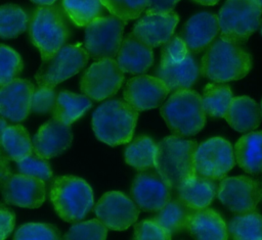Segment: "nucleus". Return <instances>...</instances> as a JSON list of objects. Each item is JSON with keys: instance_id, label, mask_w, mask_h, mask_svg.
<instances>
[{"instance_id": "obj_1", "label": "nucleus", "mask_w": 262, "mask_h": 240, "mask_svg": "<svg viewBox=\"0 0 262 240\" xmlns=\"http://www.w3.org/2000/svg\"><path fill=\"white\" fill-rule=\"evenodd\" d=\"M252 68V57L238 44L219 38L206 49L201 60V75L216 83L245 78Z\"/></svg>"}, {"instance_id": "obj_2", "label": "nucleus", "mask_w": 262, "mask_h": 240, "mask_svg": "<svg viewBox=\"0 0 262 240\" xmlns=\"http://www.w3.org/2000/svg\"><path fill=\"white\" fill-rule=\"evenodd\" d=\"M198 144L193 140L168 136L158 143L155 167L170 188H178L196 175L194 155Z\"/></svg>"}, {"instance_id": "obj_3", "label": "nucleus", "mask_w": 262, "mask_h": 240, "mask_svg": "<svg viewBox=\"0 0 262 240\" xmlns=\"http://www.w3.org/2000/svg\"><path fill=\"white\" fill-rule=\"evenodd\" d=\"M138 110L121 99H111L100 104L92 114V129L98 140L118 146L131 141Z\"/></svg>"}, {"instance_id": "obj_4", "label": "nucleus", "mask_w": 262, "mask_h": 240, "mask_svg": "<svg viewBox=\"0 0 262 240\" xmlns=\"http://www.w3.org/2000/svg\"><path fill=\"white\" fill-rule=\"evenodd\" d=\"M64 11L57 5H39L32 14L29 33L42 60L51 58L66 43L70 29Z\"/></svg>"}, {"instance_id": "obj_5", "label": "nucleus", "mask_w": 262, "mask_h": 240, "mask_svg": "<svg viewBox=\"0 0 262 240\" xmlns=\"http://www.w3.org/2000/svg\"><path fill=\"white\" fill-rule=\"evenodd\" d=\"M168 128L177 136H192L206 124L202 96L190 89L172 93L160 109Z\"/></svg>"}, {"instance_id": "obj_6", "label": "nucleus", "mask_w": 262, "mask_h": 240, "mask_svg": "<svg viewBox=\"0 0 262 240\" xmlns=\"http://www.w3.org/2000/svg\"><path fill=\"white\" fill-rule=\"evenodd\" d=\"M50 200L59 218L77 222L93 207V191L86 181L75 176L57 177L50 189Z\"/></svg>"}, {"instance_id": "obj_7", "label": "nucleus", "mask_w": 262, "mask_h": 240, "mask_svg": "<svg viewBox=\"0 0 262 240\" xmlns=\"http://www.w3.org/2000/svg\"><path fill=\"white\" fill-rule=\"evenodd\" d=\"M262 6L255 0H226L219 10L220 38L245 43L261 23Z\"/></svg>"}, {"instance_id": "obj_8", "label": "nucleus", "mask_w": 262, "mask_h": 240, "mask_svg": "<svg viewBox=\"0 0 262 240\" xmlns=\"http://www.w3.org/2000/svg\"><path fill=\"white\" fill-rule=\"evenodd\" d=\"M127 21L116 15L99 16L85 29V48L96 60L114 58L121 47Z\"/></svg>"}, {"instance_id": "obj_9", "label": "nucleus", "mask_w": 262, "mask_h": 240, "mask_svg": "<svg viewBox=\"0 0 262 240\" xmlns=\"http://www.w3.org/2000/svg\"><path fill=\"white\" fill-rule=\"evenodd\" d=\"M88 59L89 53L82 44L63 45L51 58L43 61L35 75L36 82L39 86L55 87L78 74Z\"/></svg>"}, {"instance_id": "obj_10", "label": "nucleus", "mask_w": 262, "mask_h": 240, "mask_svg": "<svg viewBox=\"0 0 262 240\" xmlns=\"http://www.w3.org/2000/svg\"><path fill=\"white\" fill-rule=\"evenodd\" d=\"M124 71L114 58H103L92 63L83 74L80 89L95 101L113 96L121 88Z\"/></svg>"}, {"instance_id": "obj_11", "label": "nucleus", "mask_w": 262, "mask_h": 240, "mask_svg": "<svg viewBox=\"0 0 262 240\" xmlns=\"http://www.w3.org/2000/svg\"><path fill=\"white\" fill-rule=\"evenodd\" d=\"M235 161L231 144L221 137H213L201 143L194 155L196 174L213 180L224 179Z\"/></svg>"}, {"instance_id": "obj_12", "label": "nucleus", "mask_w": 262, "mask_h": 240, "mask_svg": "<svg viewBox=\"0 0 262 240\" xmlns=\"http://www.w3.org/2000/svg\"><path fill=\"white\" fill-rule=\"evenodd\" d=\"M218 199L234 213L255 210L261 200V187L248 176L224 178L218 186Z\"/></svg>"}, {"instance_id": "obj_13", "label": "nucleus", "mask_w": 262, "mask_h": 240, "mask_svg": "<svg viewBox=\"0 0 262 240\" xmlns=\"http://www.w3.org/2000/svg\"><path fill=\"white\" fill-rule=\"evenodd\" d=\"M94 212L108 229L123 231L134 224L138 218V205L120 191L103 194L94 206Z\"/></svg>"}, {"instance_id": "obj_14", "label": "nucleus", "mask_w": 262, "mask_h": 240, "mask_svg": "<svg viewBox=\"0 0 262 240\" xmlns=\"http://www.w3.org/2000/svg\"><path fill=\"white\" fill-rule=\"evenodd\" d=\"M6 203L27 208H38L45 200V181L37 177L16 174L2 183Z\"/></svg>"}, {"instance_id": "obj_15", "label": "nucleus", "mask_w": 262, "mask_h": 240, "mask_svg": "<svg viewBox=\"0 0 262 240\" xmlns=\"http://www.w3.org/2000/svg\"><path fill=\"white\" fill-rule=\"evenodd\" d=\"M166 84L159 78L140 75L131 78L124 90V100L138 111L160 106L169 93Z\"/></svg>"}, {"instance_id": "obj_16", "label": "nucleus", "mask_w": 262, "mask_h": 240, "mask_svg": "<svg viewBox=\"0 0 262 240\" xmlns=\"http://www.w3.org/2000/svg\"><path fill=\"white\" fill-rule=\"evenodd\" d=\"M170 189L158 172H142L132 183L131 195L142 210L157 211L170 201Z\"/></svg>"}, {"instance_id": "obj_17", "label": "nucleus", "mask_w": 262, "mask_h": 240, "mask_svg": "<svg viewBox=\"0 0 262 240\" xmlns=\"http://www.w3.org/2000/svg\"><path fill=\"white\" fill-rule=\"evenodd\" d=\"M35 86L28 80L17 79L10 81L0 89V112L5 118L19 123L32 110V96Z\"/></svg>"}, {"instance_id": "obj_18", "label": "nucleus", "mask_w": 262, "mask_h": 240, "mask_svg": "<svg viewBox=\"0 0 262 240\" xmlns=\"http://www.w3.org/2000/svg\"><path fill=\"white\" fill-rule=\"evenodd\" d=\"M73 139L70 125H66L54 117L44 123L33 139L35 154L45 159L52 158L66 151Z\"/></svg>"}, {"instance_id": "obj_19", "label": "nucleus", "mask_w": 262, "mask_h": 240, "mask_svg": "<svg viewBox=\"0 0 262 240\" xmlns=\"http://www.w3.org/2000/svg\"><path fill=\"white\" fill-rule=\"evenodd\" d=\"M178 20V14L174 11L167 13H145L135 23L132 33L147 46L151 48L158 47L164 45L171 39Z\"/></svg>"}, {"instance_id": "obj_20", "label": "nucleus", "mask_w": 262, "mask_h": 240, "mask_svg": "<svg viewBox=\"0 0 262 240\" xmlns=\"http://www.w3.org/2000/svg\"><path fill=\"white\" fill-rule=\"evenodd\" d=\"M220 30L218 15L203 11L192 15L183 26L181 38L192 53L208 48Z\"/></svg>"}, {"instance_id": "obj_21", "label": "nucleus", "mask_w": 262, "mask_h": 240, "mask_svg": "<svg viewBox=\"0 0 262 240\" xmlns=\"http://www.w3.org/2000/svg\"><path fill=\"white\" fill-rule=\"evenodd\" d=\"M117 61L124 73L142 74L154 62L152 49L130 33L122 41Z\"/></svg>"}, {"instance_id": "obj_22", "label": "nucleus", "mask_w": 262, "mask_h": 240, "mask_svg": "<svg viewBox=\"0 0 262 240\" xmlns=\"http://www.w3.org/2000/svg\"><path fill=\"white\" fill-rule=\"evenodd\" d=\"M200 74V65L190 52L181 62H160L156 70V76L166 84L170 92L190 89L199 79Z\"/></svg>"}, {"instance_id": "obj_23", "label": "nucleus", "mask_w": 262, "mask_h": 240, "mask_svg": "<svg viewBox=\"0 0 262 240\" xmlns=\"http://www.w3.org/2000/svg\"><path fill=\"white\" fill-rule=\"evenodd\" d=\"M187 230L192 237L202 240H225L229 237L227 224L222 217L207 207L192 212Z\"/></svg>"}, {"instance_id": "obj_24", "label": "nucleus", "mask_w": 262, "mask_h": 240, "mask_svg": "<svg viewBox=\"0 0 262 240\" xmlns=\"http://www.w3.org/2000/svg\"><path fill=\"white\" fill-rule=\"evenodd\" d=\"M217 193L215 180L198 174L185 180L177 188L178 198L194 210L208 207Z\"/></svg>"}, {"instance_id": "obj_25", "label": "nucleus", "mask_w": 262, "mask_h": 240, "mask_svg": "<svg viewBox=\"0 0 262 240\" xmlns=\"http://www.w3.org/2000/svg\"><path fill=\"white\" fill-rule=\"evenodd\" d=\"M224 118L237 132H251L259 127L261 112L256 101L249 96L233 97Z\"/></svg>"}, {"instance_id": "obj_26", "label": "nucleus", "mask_w": 262, "mask_h": 240, "mask_svg": "<svg viewBox=\"0 0 262 240\" xmlns=\"http://www.w3.org/2000/svg\"><path fill=\"white\" fill-rule=\"evenodd\" d=\"M237 164L248 174L262 173V131L248 132L234 145Z\"/></svg>"}, {"instance_id": "obj_27", "label": "nucleus", "mask_w": 262, "mask_h": 240, "mask_svg": "<svg viewBox=\"0 0 262 240\" xmlns=\"http://www.w3.org/2000/svg\"><path fill=\"white\" fill-rule=\"evenodd\" d=\"M92 102L86 95L75 94L71 91H60L57 94L53 117L66 125H71L81 117L90 107Z\"/></svg>"}, {"instance_id": "obj_28", "label": "nucleus", "mask_w": 262, "mask_h": 240, "mask_svg": "<svg viewBox=\"0 0 262 240\" xmlns=\"http://www.w3.org/2000/svg\"><path fill=\"white\" fill-rule=\"evenodd\" d=\"M194 209L186 205L182 200L170 199L152 218L158 222L170 235L187 230L188 222Z\"/></svg>"}, {"instance_id": "obj_29", "label": "nucleus", "mask_w": 262, "mask_h": 240, "mask_svg": "<svg viewBox=\"0 0 262 240\" xmlns=\"http://www.w3.org/2000/svg\"><path fill=\"white\" fill-rule=\"evenodd\" d=\"M2 150L13 161H19L32 154L33 143L29 133L21 125L8 126L1 132Z\"/></svg>"}, {"instance_id": "obj_30", "label": "nucleus", "mask_w": 262, "mask_h": 240, "mask_svg": "<svg viewBox=\"0 0 262 240\" xmlns=\"http://www.w3.org/2000/svg\"><path fill=\"white\" fill-rule=\"evenodd\" d=\"M158 144L147 136H141L132 141L125 150L126 162L138 171L155 166Z\"/></svg>"}, {"instance_id": "obj_31", "label": "nucleus", "mask_w": 262, "mask_h": 240, "mask_svg": "<svg viewBox=\"0 0 262 240\" xmlns=\"http://www.w3.org/2000/svg\"><path fill=\"white\" fill-rule=\"evenodd\" d=\"M202 98L206 114L213 117H224L233 97L228 85L215 82L205 86Z\"/></svg>"}, {"instance_id": "obj_32", "label": "nucleus", "mask_w": 262, "mask_h": 240, "mask_svg": "<svg viewBox=\"0 0 262 240\" xmlns=\"http://www.w3.org/2000/svg\"><path fill=\"white\" fill-rule=\"evenodd\" d=\"M62 10L77 27H86L101 16L104 5L101 0H61Z\"/></svg>"}, {"instance_id": "obj_33", "label": "nucleus", "mask_w": 262, "mask_h": 240, "mask_svg": "<svg viewBox=\"0 0 262 240\" xmlns=\"http://www.w3.org/2000/svg\"><path fill=\"white\" fill-rule=\"evenodd\" d=\"M228 236L237 240L262 239V214L252 210L237 213L227 225Z\"/></svg>"}, {"instance_id": "obj_34", "label": "nucleus", "mask_w": 262, "mask_h": 240, "mask_svg": "<svg viewBox=\"0 0 262 240\" xmlns=\"http://www.w3.org/2000/svg\"><path fill=\"white\" fill-rule=\"evenodd\" d=\"M26 11L15 4H4L0 8V36L2 39L15 38L28 27Z\"/></svg>"}, {"instance_id": "obj_35", "label": "nucleus", "mask_w": 262, "mask_h": 240, "mask_svg": "<svg viewBox=\"0 0 262 240\" xmlns=\"http://www.w3.org/2000/svg\"><path fill=\"white\" fill-rule=\"evenodd\" d=\"M107 229L108 228L99 219H93L74 224L64 234L63 238L68 240H103L107 236Z\"/></svg>"}, {"instance_id": "obj_36", "label": "nucleus", "mask_w": 262, "mask_h": 240, "mask_svg": "<svg viewBox=\"0 0 262 240\" xmlns=\"http://www.w3.org/2000/svg\"><path fill=\"white\" fill-rule=\"evenodd\" d=\"M20 55L12 48L0 45V85L4 86L14 80L23 70Z\"/></svg>"}, {"instance_id": "obj_37", "label": "nucleus", "mask_w": 262, "mask_h": 240, "mask_svg": "<svg viewBox=\"0 0 262 240\" xmlns=\"http://www.w3.org/2000/svg\"><path fill=\"white\" fill-rule=\"evenodd\" d=\"M101 2L113 15L128 21L139 17L146 9L148 0H101Z\"/></svg>"}, {"instance_id": "obj_38", "label": "nucleus", "mask_w": 262, "mask_h": 240, "mask_svg": "<svg viewBox=\"0 0 262 240\" xmlns=\"http://www.w3.org/2000/svg\"><path fill=\"white\" fill-rule=\"evenodd\" d=\"M59 238L58 231L51 225L43 223H28L14 232L13 239H48Z\"/></svg>"}, {"instance_id": "obj_39", "label": "nucleus", "mask_w": 262, "mask_h": 240, "mask_svg": "<svg viewBox=\"0 0 262 240\" xmlns=\"http://www.w3.org/2000/svg\"><path fill=\"white\" fill-rule=\"evenodd\" d=\"M17 169L21 174L37 177L44 181H48L52 177V170L49 163L45 158L37 154H30L17 161Z\"/></svg>"}, {"instance_id": "obj_40", "label": "nucleus", "mask_w": 262, "mask_h": 240, "mask_svg": "<svg viewBox=\"0 0 262 240\" xmlns=\"http://www.w3.org/2000/svg\"><path fill=\"white\" fill-rule=\"evenodd\" d=\"M189 49L183 39L179 36H172L162 47L161 63H178L186 58Z\"/></svg>"}, {"instance_id": "obj_41", "label": "nucleus", "mask_w": 262, "mask_h": 240, "mask_svg": "<svg viewBox=\"0 0 262 240\" xmlns=\"http://www.w3.org/2000/svg\"><path fill=\"white\" fill-rule=\"evenodd\" d=\"M57 99L54 87L39 86L35 89L32 96V110L37 113L53 111Z\"/></svg>"}, {"instance_id": "obj_42", "label": "nucleus", "mask_w": 262, "mask_h": 240, "mask_svg": "<svg viewBox=\"0 0 262 240\" xmlns=\"http://www.w3.org/2000/svg\"><path fill=\"white\" fill-rule=\"evenodd\" d=\"M170 235L158 222L154 219L143 220L134 226V239H170Z\"/></svg>"}, {"instance_id": "obj_43", "label": "nucleus", "mask_w": 262, "mask_h": 240, "mask_svg": "<svg viewBox=\"0 0 262 240\" xmlns=\"http://www.w3.org/2000/svg\"><path fill=\"white\" fill-rule=\"evenodd\" d=\"M180 0H148L145 13H167L173 11Z\"/></svg>"}, {"instance_id": "obj_44", "label": "nucleus", "mask_w": 262, "mask_h": 240, "mask_svg": "<svg viewBox=\"0 0 262 240\" xmlns=\"http://www.w3.org/2000/svg\"><path fill=\"white\" fill-rule=\"evenodd\" d=\"M14 213L2 204L0 207V221H1V239H5L13 230L14 227Z\"/></svg>"}, {"instance_id": "obj_45", "label": "nucleus", "mask_w": 262, "mask_h": 240, "mask_svg": "<svg viewBox=\"0 0 262 240\" xmlns=\"http://www.w3.org/2000/svg\"><path fill=\"white\" fill-rule=\"evenodd\" d=\"M8 157L7 155L4 153V151H2L1 153V167H0V172H1V182L3 183L8 177L11 176L10 174V170H9V165H8Z\"/></svg>"}, {"instance_id": "obj_46", "label": "nucleus", "mask_w": 262, "mask_h": 240, "mask_svg": "<svg viewBox=\"0 0 262 240\" xmlns=\"http://www.w3.org/2000/svg\"><path fill=\"white\" fill-rule=\"evenodd\" d=\"M199 4L202 5H206V6H211V5H215L219 2V0H193Z\"/></svg>"}, {"instance_id": "obj_47", "label": "nucleus", "mask_w": 262, "mask_h": 240, "mask_svg": "<svg viewBox=\"0 0 262 240\" xmlns=\"http://www.w3.org/2000/svg\"><path fill=\"white\" fill-rule=\"evenodd\" d=\"M38 5H52L56 0H31Z\"/></svg>"}, {"instance_id": "obj_48", "label": "nucleus", "mask_w": 262, "mask_h": 240, "mask_svg": "<svg viewBox=\"0 0 262 240\" xmlns=\"http://www.w3.org/2000/svg\"><path fill=\"white\" fill-rule=\"evenodd\" d=\"M7 127H8V124L6 123L5 117H4V116H2V117H1V126H0V128H1V132H3Z\"/></svg>"}, {"instance_id": "obj_49", "label": "nucleus", "mask_w": 262, "mask_h": 240, "mask_svg": "<svg viewBox=\"0 0 262 240\" xmlns=\"http://www.w3.org/2000/svg\"><path fill=\"white\" fill-rule=\"evenodd\" d=\"M255 1H256V2H258V3L262 6V0H255Z\"/></svg>"}, {"instance_id": "obj_50", "label": "nucleus", "mask_w": 262, "mask_h": 240, "mask_svg": "<svg viewBox=\"0 0 262 240\" xmlns=\"http://www.w3.org/2000/svg\"><path fill=\"white\" fill-rule=\"evenodd\" d=\"M260 30H261V34H262V19H261V23H260Z\"/></svg>"}, {"instance_id": "obj_51", "label": "nucleus", "mask_w": 262, "mask_h": 240, "mask_svg": "<svg viewBox=\"0 0 262 240\" xmlns=\"http://www.w3.org/2000/svg\"><path fill=\"white\" fill-rule=\"evenodd\" d=\"M261 201H262V185H261Z\"/></svg>"}, {"instance_id": "obj_52", "label": "nucleus", "mask_w": 262, "mask_h": 240, "mask_svg": "<svg viewBox=\"0 0 262 240\" xmlns=\"http://www.w3.org/2000/svg\"><path fill=\"white\" fill-rule=\"evenodd\" d=\"M261 115H262V101H261Z\"/></svg>"}]
</instances>
